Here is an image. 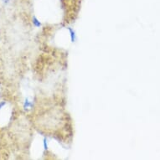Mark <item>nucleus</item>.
<instances>
[{
  "mask_svg": "<svg viewBox=\"0 0 160 160\" xmlns=\"http://www.w3.org/2000/svg\"><path fill=\"white\" fill-rule=\"evenodd\" d=\"M33 23H34V24L36 27H40V26L41 25V23L36 19V17H34V18H33Z\"/></svg>",
  "mask_w": 160,
  "mask_h": 160,
  "instance_id": "obj_1",
  "label": "nucleus"
},
{
  "mask_svg": "<svg viewBox=\"0 0 160 160\" xmlns=\"http://www.w3.org/2000/svg\"><path fill=\"white\" fill-rule=\"evenodd\" d=\"M2 1H3V3H9V2H10L11 0H2Z\"/></svg>",
  "mask_w": 160,
  "mask_h": 160,
  "instance_id": "obj_5",
  "label": "nucleus"
},
{
  "mask_svg": "<svg viewBox=\"0 0 160 160\" xmlns=\"http://www.w3.org/2000/svg\"><path fill=\"white\" fill-rule=\"evenodd\" d=\"M69 30H70V32H71V41L72 42H74L75 40V32L71 29V28H69Z\"/></svg>",
  "mask_w": 160,
  "mask_h": 160,
  "instance_id": "obj_2",
  "label": "nucleus"
},
{
  "mask_svg": "<svg viewBox=\"0 0 160 160\" xmlns=\"http://www.w3.org/2000/svg\"><path fill=\"white\" fill-rule=\"evenodd\" d=\"M44 149H47V144H46V140H44Z\"/></svg>",
  "mask_w": 160,
  "mask_h": 160,
  "instance_id": "obj_4",
  "label": "nucleus"
},
{
  "mask_svg": "<svg viewBox=\"0 0 160 160\" xmlns=\"http://www.w3.org/2000/svg\"><path fill=\"white\" fill-rule=\"evenodd\" d=\"M5 105H6V102H2L0 103V109L3 107V106H5Z\"/></svg>",
  "mask_w": 160,
  "mask_h": 160,
  "instance_id": "obj_3",
  "label": "nucleus"
}]
</instances>
